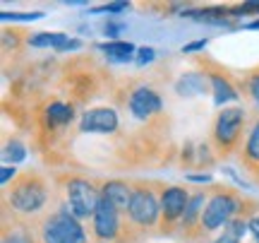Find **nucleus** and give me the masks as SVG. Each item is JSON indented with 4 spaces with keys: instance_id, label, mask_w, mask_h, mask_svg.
Returning <instances> with one entry per match:
<instances>
[{
    "instance_id": "nucleus-1",
    "label": "nucleus",
    "mask_w": 259,
    "mask_h": 243,
    "mask_svg": "<svg viewBox=\"0 0 259 243\" xmlns=\"http://www.w3.org/2000/svg\"><path fill=\"white\" fill-rule=\"evenodd\" d=\"M8 207H12L19 215H36L41 212L48 202V186L46 181L38 176V173H22L15 181V186L5 195Z\"/></svg>"
},
{
    "instance_id": "nucleus-2",
    "label": "nucleus",
    "mask_w": 259,
    "mask_h": 243,
    "mask_svg": "<svg viewBox=\"0 0 259 243\" xmlns=\"http://www.w3.org/2000/svg\"><path fill=\"white\" fill-rule=\"evenodd\" d=\"M41 241L44 243H87L84 226L79 219L70 212V207H63L60 212L51 215L41 224Z\"/></svg>"
},
{
    "instance_id": "nucleus-3",
    "label": "nucleus",
    "mask_w": 259,
    "mask_h": 243,
    "mask_svg": "<svg viewBox=\"0 0 259 243\" xmlns=\"http://www.w3.org/2000/svg\"><path fill=\"white\" fill-rule=\"evenodd\" d=\"M242 207L240 197L235 195L233 190L223 188L216 195H211V200L206 202L202 215V234H211L216 229H223L231 219H235V212Z\"/></svg>"
},
{
    "instance_id": "nucleus-4",
    "label": "nucleus",
    "mask_w": 259,
    "mask_h": 243,
    "mask_svg": "<svg viewBox=\"0 0 259 243\" xmlns=\"http://www.w3.org/2000/svg\"><path fill=\"white\" fill-rule=\"evenodd\" d=\"M242 128H245V111L242 106H228L223 109L216 121H213V142H216V150L221 154H231L238 142H240Z\"/></svg>"
},
{
    "instance_id": "nucleus-5",
    "label": "nucleus",
    "mask_w": 259,
    "mask_h": 243,
    "mask_svg": "<svg viewBox=\"0 0 259 243\" xmlns=\"http://www.w3.org/2000/svg\"><path fill=\"white\" fill-rule=\"evenodd\" d=\"M127 217L132 226H139V229L156 226L158 217H161V197H156V193L144 183L135 186L132 188V200H130L127 207Z\"/></svg>"
},
{
    "instance_id": "nucleus-6",
    "label": "nucleus",
    "mask_w": 259,
    "mask_h": 243,
    "mask_svg": "<svg viewBox=\"0 0 259 243\" xmlns=\"http://www.w3.org/2000/svg\"><path fill=\"white\" fill-rule=\"evenodd\" d=\"M101 202V190L87 178H70L67 181V207L77 219L94 217Z\"/></svg>"
},
{
    "instance_id": "nucleus-7",
    "label": "nucleus",
    "mask_w": 259,
    "mask_h": 243,
    "mask_svg": "<svg viewBox=\"0 0 259 243\" xmlns=\"http://www.w3.org/2000/svg\"><path fill=\"white\" fill-rule=\"evenodd\" d=\"M158 197H161V217H163L166 226H173L178 222H183V215H185L187 205H190V197H192L185 188L168 186L161 190Z\"/></svg>"
},
{
    "instance_id": "nucleus-8",
    "label": "nucleus",
    "mask_w": 259,
    "mask_h": 243,
    "mask_svg": "<svg viewBox=\"0 0 259 243\" xmlns=\"http://www.w3.org/2000/svg\"><path fill=\"white\" fill-rule=\"evenodd\" d=\"M94 234L101 241H113L120 234V210H115L103 197L96 207V212H94Z\"/></svg>"
},
{
    "instance_id": "nucleus-9",
    "label": "nucleus",
    "mask_w": 259,
    "mask_h": 243,
    "mask_svg": "<svg viewBox=\"0 0 259 243\" xmlns=\"http://www.w3.org/2000/svg\"><path fill=\"white\" fill-rule=\"evenodd\" d=\"M161 106H163L161 96H158L151 87H147V84L137 87L135 92L130 94V111H132V116H135L137 121L151 118L154 113L161 111Z\"/></svg>"
},
{
    "instance_id": "nucleus-10",
    "label": "nucleus",
    "mask_w": 259,
    "mask_h": 243,
    "mask_svg": "<svg viewBox=\"0 0 259 243\" xmlns=\"http://www.w3.org/2000/svg\"><path fill=\"white\" fill-rule=\"evenodd\" d=\"M79 130L82 132H101V135H108V132L118 130V113L113 109H92L82 116L79 121Z\"/></svg>"
},
{
    "instance_id": "nucleus-11",
    "label": "nucleus",
    "mask_w": 259,
    "mask_h": 243,
    "mask_svg": "<svg viewBox=\"0 0 259 243\" xmlns=\"http://www.w3.org/2000/svg\"><path fill=\"white\" fill-rule=\"evenodd\" d=\"M101 197L108 200L115 210H120V212L127 215L130 200H132V186L125 183V181H108V183H103V188H101Z\"/></svg>"
},
{
    "instance_id": "nucleus-12",
    "label": "nucleus",
    "mask_w": 259,
    "mask_h": 243,
    "mask_svg": "<svg viewBox=\"0 0 259 243\" xmlns=\"http://www.w3.org/2000/svg\"><path fill=\"white\" fill-rule=\"evenodd\" d=\"M209 87H211V80L204 75V73H185V75L176 82V92L180 94V96L190 99V96H199V94H204Z\"/></svg>"
},
{
    "instance_id": "nucleus-13",
    "label": "nucleus",
    "mask_w": 259,
    "mask_h": 243,
    "mask_svg": "<svg viewBox=\"0 0 259 243\" xmlns=\"http://www.w3.org/2000/svg\"><path fill=\"white\" fill-rule=\"evenodd\" d=\"M209 80H211V92H213V103L216 106H226V103H231V101H238L240 94H238V89L233 87V82L226 75L211 73Z\"/></svg>"
},
{
    "instance_id": "nucleus-14",
    "label": "nucleus",
    "mask_w": 259,
    "mask_h": 243,
    "mask_svg": "<svg viewBox=\"0 0 259 243\" xmlns=\"http://www.w3.org/2000/svg\"><path fill=\"white\" fill-rule=\"evenodd\" d=\"M204 202H206L204 193H194V195L190 197V205H187L185 215H183V222H180V226H183L185 231H192V229H197V234H202Z\"/></svg>"
},
{
    "instance_id": "nucleus-15",
    "label": "nucleus",
    "mask_w": 259,
    "mask_h": 243,
    "mask_svg": "<svg viewBox=\"0 0 259 243\" xmlns=\"http://www.w3.org/2000/svg\"><path fill=\"white\" fill-rule=\"evenodd\" d=\"M101 53L108 60H113V63H130L132 58H137L135 53H137V46L135 44H130V41H108V44H101Z\"/></svg>"
},
{
    "instance_id": "nucleus-16",
    "label": "nucleus",
    "mask_w": 259,
    "mask_h": 243,
    "mask_svg": "<svg viewBox=\"0 0 259 243\" xmlns=\"http://www.w3.org/2000/svg\"><path fill=\"white\" fill-rule=\"evenodd\" d=\"M74 118V106L65 101H53L46 106V123L48 128H63Z\"/></svg>"
},
{
    "instance_id": "nucleus-17",
    "label": "nucleus",
    "mask_w": 259,
    "mask_h": 243,
    "mask_svg": "<svg viewBox=\"0 0 259 243\" xmlns=\"http://www.w3.org/2000/svg\"><path fill=\"white\" fill-rule=\"evenodd\" d=\"M70 41V37L67 34H36V37L29 39V46L34 48H56V51H63L65 44Z\"/></svg>"
},
{
    "instance_id": "nucleus-18",
    "label": "nucleus",
    "mask_w": 259,
    "mask_h": 243,
    "mask_svg": "<svg viewBox=\"0 0 259 243\" xmlns=\"http://www.w3.org/2000/svg\"><path fill=\"white\" fill-rule=\"evenodd\" d=\"M0 243H36L31 229L24 224H15V226H5L3 231V241Z\"/></svg>"
},
{
    "instance_id": "nucleus-19",
    "label": "nucleus",
    "mask_w": 259,
    "mask_h": 243,
    "mask_svg": "<svg viewBox=\"0 0 259 243\" xmlns=\"http://www.w3.org/2000/svg\"><path fill=\"white\" fill-rule=\"evenodd\" d=\"M245 161L247 164H259V118L252 125L250 135H247V142H245Z\"/></svg>"
},
{
    "instance_id": "nucleus-20",
    "label": "nucleus",
    "mask_w": 259,
    "mask_h": 243,
    "mask_svg": "<svg viewBox=\"0 0 259 243\" xmlns=\"http://www.w3.org/2000/svg\"><path fill=\"white\" fill-rule=\"evenodd\" d=\"M3 159L12 161V164H19V161H24L27 159V150H24V145L17 140H10L8 145H5V152H3Z\"/></svg>"
},
{
    "instance_id": "nucleus-21",
    "label": "nucleus",
    "mask_w": 259,
    "mask_h": 243,
    "mask_svg": "<svg viewBox=\"0 0 259 243\" xmlns=\"http://www.w3.org/2000/svg\"><path fill=\"white\" fill-rule=\"evenodd\" d=\"M41 17H44V12H3L0 15L3 22H34Z\"/></svg>"
},
{
    "instance_id": "nucleus-22",
    "label": "nucleus",
    "mask_w": 259,
    "mask_h": 243,
    "mask_svg": "<svg viewBox=\"0 0 259 243\" xmlns=\"http://www.w3.org/2000/svg\"><path fill=\"white\" fill-rule=\"evenodd\" d=\"M125 10H132L130 3H106V5H99V8H92L89 12L92 15H101V12H108V15H118V12H125Z\"/></svg>"
},
{
    "instance_id": "nucleus-23",
    "label": "nucleus",
    "mask_w": 259,
    "mask_h": 243,
    "mask_svg": "<svg viewBox=\"0 0 259 243\" xmlns=\"http://www.w3.org/2000/svg\"><path fill=\"white\" fill-rule=\"evenodd\" d=\"M127 29V24H122V22H113V19H108L106 24H103V34L111 39V41H118V37H120L122 31Z\"/></svg>"
},
{
    "instance_id": "nucleus-24",
    "label": "nucleus",
    "mask_w": 259,
    "mask_h": 243,
    "mask_svg": "<svg viewBox=\"0 0 259 243\" xmlns=\"http://www.w3.org/2000/svg\"><path fill=\"white\" fill-rule=\"evenodd\" d=\"M154 58H156V51L151 46H142L137 48V58H135V63H137L139 67H144L149 65V63H154Z\"/></svg>"
},
{
    "instance_id": "nucleus-25",
    "label": "nucleus",
    "mask_w": 259,
    "mask_h": 243,
    "mask_svg": "<svg viewBox=\"0 0 259 243\" xmlns=\"http://www.w3.org/2000/svg\"><path fill=\"white\" fill-rule=\"evenodd\" d=\"M250 12H257L259 15V3H242L238 8H231V15H250Z\"/></svg>"
},
{
    "instance_id": "nucleus-26",
    "label": "nucleus",
    "mask_w": 259,
    "mask_h": 243,
    "mask_svg": "<svg viewBox=\"0 0 259 243\" xmlns=\"http://www.w3.org/2000/svg\"><path fill=\"white\" fill-rule=\"evenodd\" d=\"M247 92H250V96L259 103V73H254V75L247 80Z\"/></svg>"
},
{
    "instance_id": "nucleus-27",
    "label": "nucleus",
    "mask_w": 259,
    "mask_h": 243,
    "mask_svg": "<svg viewBox=\"0 0 259 243\" xmlns=\"http://www.w3.org/2000/svg\"><path fill=\"white\" fill-rule=\"evenodd\" d=\"M15 176H17V168H15V166H12V168H10V166H3V171H0V186L8 188L10 181H12Z\"/></svg>"
},
{
    "instance_id": "nucleus-28",
    "label": "nucleus",
    "mask_w": 259,
    "mask_h": 243,
    "mask_svg": "<svg viewBox=\"0 0 259 243\" xmlns=\"http://www.w3.org/2000/svg\"><path fill=\"white\" fill-rule=\"evenodd\" d=\"M17 46H19V39L15 37V34L5 31V34H3V48H5V51H10V48H17Z\"/></svg>"
},
{
    "instance_id": "nucleus-29",
    "label": "nucleus",
    "mask_w": 259,
    "mask_h": 243,
    "mask_svg": "<svg viewBox=\"0 0 259 243\" xmlns=\"http://www.w3.org/2000/svg\"><path fill=\"white\" fill-rule=\"evenodd\" d=\"M206 46V39H199V41H192V44H185L183 46V53H194V51H199V48Z\"/></svg>"
},
{
    "instance_id": "nucleus-30",
    "label": "nucleus",
    "mask_w": 259,
    "mask_h": 243,
    "mask_svg": "<svg viewBox=\"0 0 259 243\" xmlns=\"http://www.w3.org/2000/svg\"><path fill=\"white\" fill-rule=\"evenodd\" d=\"M247 224H250V234L254 236V241L259 243V215L257 217H250V219H247Z\"/></svg>"
},
{
    "instance_id": "nucleus-31",
    "label": "nucleus",
    "mask_w": 259,
    "mask_h": 243,
    "mask_svg": "<svg viewBox=\"0 0 259 243\" xmlns=\"http://www.w3.org/2000/svg\"><path fill=\"white\" fill-rule=\"evenodd\" d=\"M187 181H194V183H211V176H209V173H187Z\"/></svg>"
},
{
    "instance_id": "nucleus-32",
    "label": "nucleus",
    "mask_w": 259,
    "mask_h": 243,
    "mask_svg": "<svg viewBox=\"0 0 259 243\" xmlns=\"http://www.w3.org/2000/svg\"><path fill=\"white\" fill-rule=\"evenodd\" d=\"M209 243H240V238H235V236H231V234H226V231H223L219 238H213V241H209Z\"/></svg>"
},
{
    "instance_id": "nucleus-33",
    "label": "nucleus",
    "mask_w": 259,
    "mask_h": 243,
    "mask_svg": "<svg viewBox=\"0 0 259 243\" xmlns=\"http://www.w3.org/2000/svg\"><path fill=\"white\" fill-rule=\"evenodd\" d=\"M82 46V41H79V39H70V41H67V44H65V48L63 51H77V48Z\"/></svg>"
},
{
    "instance_id": "nucleus-34",
    "label": "nucleus",
    "mask_w": 259,
    "mask_h": 243,
    "mask_svg": "<svg viewBox=\"0 0 259 243\" xmlns=\"http://www.w3.org/2000/svg\"><path fill=\"white\" fill-rule=\"evenodd\" d=\"M247 29H252V31H259V19H254V22H250V24H247Z\"/></svg>"
}]
</instances>
